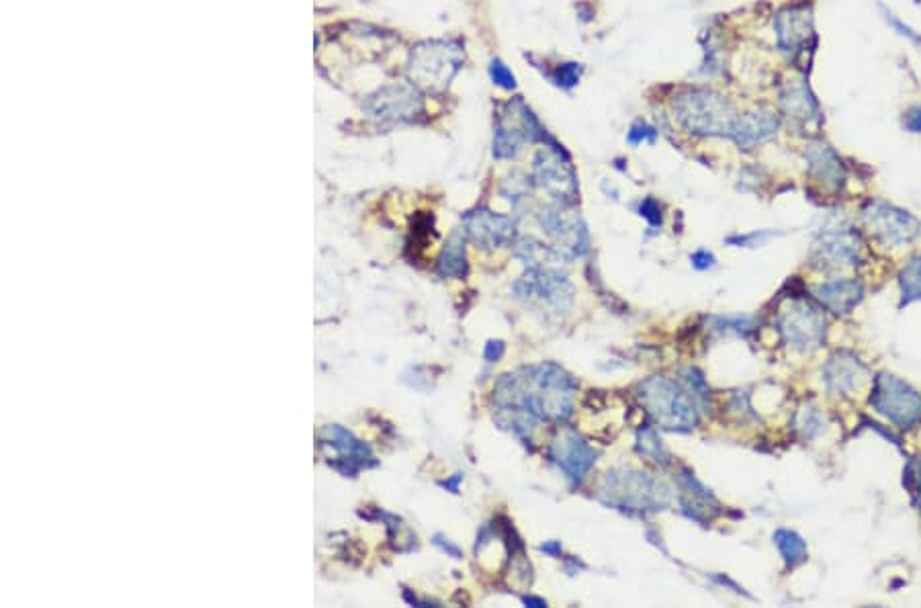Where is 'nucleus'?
I'll list each match as a JSON object with an SVG mask.
<instances>
[{
    "instance_id": "obj_1",
    "label": "nucleus",
    "mask_w": 921,
    "mask_h": 608,
    "mask_svg": "<svg viewBox=\"0 0 921 608\" xmlns=\"http://www.w3.org/2000/svg\"><path fill=\"white\" fill-rule=\"evenodd\" d=\"M576 381L553 363L522 367L504 375L494 387V404L508 426H531L537 420L563 422L574 412Z\"/></svg>"
},
{
    "instance_id": "obj_2",
    "label": "nucleus",
    "mask_w": 921,
    "mask_h": 608,
    "mask_svg": "<svg viewBox=\"0 0 921 608\" xmlns=\"http://www.w3.org/2000/svg\"><path fill=\"white\" fill-rule=\"evenodd\" d=\"M598 498L629 514H653L670 504V490L653 475L635 469H614L604 475Z\"/></svg>"
},
{
    "instance_id": "obj_3",
    "label": "nucleus",
    "mask_w": 921,
    "mask_h": 608,
    "mask_svg": "<svg viewBox=\"0 0 921 608\" xmlns=\"http://www.w3.org/2000/svg\"><path fill=\"white\" fill-rule=\"evenodd\" d=\"M639 400L649 418L666 430L688 432L698 422L696 398L692 389L682 387L678 381L655 375L639 385Z\"/></svg>"
},
{
    "instance_id": "obj_4",
    "label": "nucleus",
    "mask_w": 921,
    "mask_h": 608,
    "mask_svg": "<svg viewBox=\"0 0 921 608\" xmlns=\"http://www.w3.org/2000/svg\"><path fill=\"white\" fill-rule=\"evenodd\" d=\"M680 123L696 136H731L739 115L733 105L711 89H694L674 101Z\"/></svg>"
},
{
    "instance_id": "obj_5",
    "label": "nucleus",
    "mask_w": 921,
    "mask_h": 608,
    "mask_svg": "<svg viewBox=\"0 0 921 608\" xmlns=\"http://www.w3.org/2000/svg\"><path fill=\"white\" fill-rule=\"evenodd\" d=\"M463 64L461 43L453 39L422 41L410 52L408 74L424 91H443Z\"/></svg>"
},
{
    "instance_id": "obj_6",
    "label": "nucleus",
    "mask_w": 921,
    "mask_h": 608,
    "mask_svg": "<svg viewBox=\"0 0 921 608\" xmlns=\"http://www.w3.org/2000/svg\"><path fill=\"white\" fill-rule=\"evenodd\" d=\"M516 297L545 320H563L574 306V287L559 269H531L514 285Z\"/></svg>"
},
{
    "instance_id": "obj_7",
    "label": "nucleus",
    "mask_w": 921,
    "mask_h": 608,
    "mask_svg": "<svg viewBox=\"0 0 921 608\" xmlns=\"http://www.w3.org/2000/svg\"><path fill=\"white\" fill-rule=\"evenodd\" d=\"M318 439L330 467L344 477H357L359 471L377 467L371 449L340 424H326Z\"/></svg>"
},
{
    "instance_id": "obj_8",
    "label": "nucleus",
    "mask_w": 921,
    "mask_h": 608,
    "mask_svg": "<svg viewBox=\"0 0 921 608\" xmlns=\"http://www.w3.org/2000/svg\"><path fill=\"white\" fill-rule=\"evenodd\" d=\"M870 404L876 412L903 428L921 422V394L893 375H879Z\"/></svg>"
},
{
    "instance_id": "obj_9",
    "label": "nucleus",
    "mask_w": 921,
    "mask_h": 608,
    "mask_svg": "<svg viewBox=\"0 0 921 608\" xmlns=\"http://www.w3.org/2000/svg\"><path fill=\"white\" fill-rule=\"evenodd\" d=\"M539 224L551 238V246L563 258H576L588 252V232L582 217L569 207V203H557L543 209Z\"/></svg>"
},
{
    "instance_id": "obj_10",
    "label": "nucleus",
    "mask_w": 921,
    "mask_h": 608,
    "mask_svg": "<svg viewBox=\"0 0 921 608\" xmlns=\"http://www.w3.org/2000/svg\"><path fill=\"white\" fill-rule=\"evenodd\" d=\"M778 328L788 346L797 351H813L825 334V320L807 301H791L780 312Z\"/></svg>"
},
{
    "instance_id": "obj_11",
    "label": "nucleus",
    "mask_w": 921,
    "mask_h": 608,
    "mask_svg": "<svg viewBox=\"0 0 921 608\" xmlns=\"http://www.w3.org/2000/svg\"><path fill=\"white\" fill-rule=\"evenodd\" d=\"M539 134L541 127L529 107L518 99L510 101L500 115L494 138V156L500 160L514 158L522 150V144L533 142Z\"/></svg>"
},
{
    "instance_id": "obj_12",
    "label": "nucleus",
    "mask_w": 921,
    "mask_h": 608,
    "mask_svg": "<svg viewBox=\"0 0 921 608\" xmlns=\"http://www.w3.org/2000/svg\"><path fill=\"white\" fill-rule=\"evenodd\" d=\"M533 179L557 203H572L578 199V177L572 162L557 148L541 150L535 158Z\"/></svg>"
},
{
    "instance_id": "obj_13",
    "label": "nucleus",
    "mask_w": 921,
    "mask_h": 608,
    "mask_svg": "<svg viewBox=\"0 0 921 608\" xmlns=\"http://www.w3.org/2000/svg\"><path fill=\"white\" fill-rule=\"evenodd\" d=\"M549 459L559 467V471L567 480L576 486L584 480L592 465L596 463V451L574 428L561 426L551 439Z\"/></svg>"
},
{
    "instance_id": "obj_14",
    "label": "nucleus",
    "mask_w": 921,
    "mask_h": 608,
    "mask_svg": "<svg viewBox=\"0 0 921 608\" xmlns=\"http://www.w3.org/2000/svg\"><path fill=\"white\" fill-rule=\"evenodd\" d=\"M864 224L874 238L885 244H907L921 230L915 217L887 203H870L864 209Z\"/></svg>"
},
{
    "instance_id": "obj_15",
    "label": "nucleus",
    "mask_w": 921,
    "mask_h": 608,
    "mask_svg": "<svg viewBox=\"0 0 921 608\" xmlns=\"http://www.w3.org/2000/svg\"><path fill=\"white\" fill-rule=\"evenodd\" d=\"M463 230L467 238L484 250H496L506 246L514 238V222L506 215L490 209H477L465 215Z\"/></svg>"
},
{
    "instance_id": "obj_16",
    "label": "nucleus",
    "mask_w": 921,
    "mask_h": 608,
    "mask_svg": "<svg viewBox=\"0 0 921 608\" xmlns=\"http://www.w3.org/2000/svg\"><path fill=\"white\" fill-rule=\"evenodd\" d=\"M420 97L410 86H387L371 97L369 111L379 121H406L420 111Z\"/></svg>"
},
{
    "instance_id": "obj_17",
    "label": "nucleus",
    "mask_w": 921,
    "mask_h": 608,
    "mask_svg": "<svg viewBox=\"0 0 921 608\" xmlns=\"http://www.w3.org/2000/svg\"><path fill=\"white\" fill-rule=\"evenodd\" d=\"M778 117L766 111H756V113H745L739 115L733 127L731 138L741 146L743 150H750L758 144H764L772 140L778 132Z\"/></svg>"
},
{
    "instance_id": "obj_18",
    "label": "nucleus",
    "mask_w": 921,
    "mask_h": 608,
    "mask_svg": "<svg viewBox=\"0 0 921 608\" xmlns=\"http://www.w3.org/2000/svg\"><path fill=\"white\" fill-rule=\"evenodd\" d=\"M807 160H809V172L811 177L823 187L836 191L844 185L846 181V170L838 154L833 152L827 144L817 142L811 144L807 150Z\"/></svg>"
},
{
    "instance_id": "obj_19",
    "label": "nucleus",
    "mask_w": 921,
    "mask_h": 608,
    "mask_svg": "<svg viewBox=\"0 0 921 608\" xmlns=\"http://www.w3.org/2000/svg\"><path fill=\"white\" fill-rule=\"evenodd\" d=\"M778 43L784 52H801V48L813 37L811 13L803 7L786 9L776 19Z\"/></svg>"
},
{
    "instance_id": "obj_20",
    "label": "nucleus",
    "mask_w": 921,
    "mask_h": 608,
    "mask_svg": "<svg viewBox=\"0 0 921 608\" xmlns=\"http://www.w3.org/2000/svg\"><path fill=\"white\" fill-rule=\"evenodd\" d=\"M680 490H682L680 492L682 510L690 518L698 520V523H703V520L719 512V502L711 496L707 488H703V484L696 482L690 473H684L680 477Z\"/></svg>"
},
{
    "instance_id": "obj_21",
    "label": "nucleus",
    "mask_w": 921,
    "mask_h": 608,
    "mask_svg": "<svg viewBox=\"0 0 921 608\" xmlns=\"http://www.w3.org/2000/svg\"><path fill=\"white\" fill-rule=\"evenodd\" d=\"M815 297L836 314L850 312L862 299V285L856 281H833L815 289Z\"/></svg>"
},
{
    "instance_id": "obj_22",
    "label": "nucleus",
    "mask_w": 921,
    "mask_h": 608,
    "mask_svg": "<svg viewBox=\"0 0 921 608\" xmlns=\"http://www.w3.org/2000/svg\"><path fill=\"white\" fill-rule=\"evenodd\" d=\"M467 232L465 230H455L445 244L441 256H438L436 263V273L443 279H463L467 275V254H465V242H467Z\"/></svg>"
},
{
    "instance_id": "obj_23",
    "label": "nucleus",
    "mask_w": 921,
    "mask_h": 608,
    "mask_svg": "<svg viewBox=\"0 0 921 608\" xmlns=\"http://www.w3.org/2000/svg\"><path fill=\"white\" fill-rule=\"evenodd\" d=\"M827 383L836 392H848L866 379V369L852 357H838L827 365Z\"/></svg>"
},
{
    "instance_id": "obj_24",
    "label": "nucleus",
    "mask_w": 921,
    "mask_h": 608,
    "mask_svg": "<svg viewBox=\"0 0 921 608\" xmlns=\"http://www.w3.org/2000/svg\"><path fill=\"white\" fill-rule=\"evenodd\" d=\"M821 250V258L829 260L833 265L840 263H852L856 258V246L850 242L848 234H825L821 238V244L817 246Z\"/></svg>"
},
{
    "instance_id": "obj_25",
    "label": "nucleus",
    "mask_w": 921,
    "mask_h": 608,
    "mask_svg": "<svg viewBox=\"0 0 921 608\" xmlns=\"http://www.w3.org/2000/svg\"><path fill=\"white\" fill-rule=\"evenodd\" d=\"M774 543L778 547V551L782 553L784 561H786V566L788 568H795L799 566V563H803L807 559V545L805 541L793 533V531H786V529H780L776 531L774 535Z\"/></svg>"
},
{
    "instance_id": "obj_26",
    "label": "nucleus",
    "mask_w": 921,
    "mask_h": 608,
    "mask_svg": "<svg viewBox=\"0 0 921 608\" xmlns=\"http://www.w3.org/2000/svg\"><path fill=\"white\" fill-rule=\"evenodd\" d=\"M637 451H639L641 457H645L647 461H653L655 465L668 467L672 463V457H670L668 449L662 445L660 439H657V434H655L653 428L639 430V434H637Z\"/></svg>"
},
{
    "instance_id": "obj_27",
    "label": "nucleus",
    "mask_w": 921,
    "mask_h": 608,
    "mask_svg": "<svg viewBox=\"0 0 921 608\" xmlns=\"http://www.w3.org/2000/svg\"><path fill=\"white\" fill-rule=\"evenodd\" d=\"M782 107L788 115H793L797 119H809L817 113V103L805 86H793V89H788V93L782 95Z\"/></svg>"
},
{
    "instance_id": "obj_28",
    "label": "nucleus",
    "mask_w": 921,
    "mask_h": 608,
    "mask_svg": "<svg viewBox=\"0 0 921 608\" xmlns=\"http://www.w3.org/2000/svg\"><path fill=\"white\" fill-rule=\"evenodd\" d=\"M901 289L907 303L921 299V258L913 260L901 273Z\"/></svg>"
},
{
    "instance_id": "obj_29",
    "label": "nucleus",
    "mask_w": 921,
    "mask_h": 608,
    "mask_svg": "<svg viewBox=\"0 0 921 608\" xmlns=\"http://www.w3.org/2000/svg\"><path fill=\"white\" fill-rule=\"evenodd\" d=\"M490 74H492L494 82H496L498 86H502V89H506V91H512L514 86H516V78H514V74H512V72H510V70H508V68H506V66H504L500 60H494V62H492Z\"/></svg>"
},
{
    "instance_id": "obj_30",
    "label": "nucleus",
    "mask_w": 921,
    "mask_h": 608,
    "mask_svg": "<svg viewBox=\"0 0 921 608\" xmlns=\"http://www.w3.org/2000/svg\"><path fill=\"white\" fill-rule=\"evenodd\" d=\"M578 80H580V66L578 64H565V66L557 68L555 82L559 86H563V89H569V86L578 84Z\"/></svg>"
},
{
    "instance_id": "obj_31",
    "label": "nucleus",
    "mask_w": 921,
    "mask_h": 608,
    "mask_svg": "<svg viewBox=\"0 0 921 608\" xmlns=\"http://www.w3.org/2000/svg\"><path fill=\"white\" fill-rule=\"evenodd\" d=\"M639 213L651 226H662V207L655 199H645L639 207Z\"/></svg>"
},
{
    "instance_id": "obj_32",
    "label": "nucleus",
    "mask_w": 921,
    "mask_h": 608,
    "mask_svg": "<svg viewBox=\"0 0 921 608\" xmlns=\"http://www.w3.org/2000/svg\"><path fill=\"white\" fill-rule=\"evenodd\" d=\"M653 138H655V132L645 123H635L631 127V132H629V144H633V146H637L641 142H653Z\"/></svg>"
},
{
    "instance_id": "obj_33",
    "label": "nucleus",
    "mask_w": 921,
    "mask_h": 608,
    "mask_svg": "<svg viewBox=\"0 0 921 608\" xmlns=\"http://www.w3.org/2000/svg\"><path fill=\"white\" fill-rule=\"evenodd\" d=\"M903 125L911 134H921V105H915L905 113Z\"/></svg>"
},
{
    "instance_id": "obj_34",
    "label": "nucleus",
    "mask_w": 921,
    "mask_h": 608,
    "mask_svg": "<svg viewBox=\"0 0 921 608\" xmlns=\"http://www.w3.org/2000/svg\"><path fill=\"white\" fill-rule=\"evenodd\" d=\"M690 260H692V265L698 271H707V269H711L715 265V256L711 252H707V250H700V252L692 254Z\"/></svg>"
},
{
    "instance_id": "obj_35",
    "label": "nucleus",
    "mask_w": 921,
    "mask_h": 608,
    "mask_svg": "<svg viewBox=\"0 0 921 608\" xmlns=\"http://www.w3.org/2000/svg\"><path fill=\"white\" fill-rule=\"evenodd\" d=\"M504 355V342L502 340H490L486 344V351H484V357L488 363H498Z\"/></svg>"
},
{
    "instance_id": "obj_36",
    "label": "nucleus",
    "mask_w": 921,
    "mask_h": 608,
    "mask_svg": "<svg viewBox=\"0 0 921 608\" xmlns=\"http://www.w3.org/2000/svg\"><path fill=\"white\" fill-rule=\"evenodd\" d=\"M432 543H434L438 549H443L449 557L461 559V549H459L457 545H453L445 535H434V537H432Z\"/></svg>"
},
{
    "instance_id": "obj_37",
    "label": "nucleus",
    "mask_w": 921,
    "mask_h": 608,
    "mask_svg": "<svg viewBox=\"0 0 921 608\" xmlns=\"http://www.w3.org/2000/svg\"><path fill=\"white\" fill-rule=\"evenodd\" d=\"M461 482H463V475H461V473H455V477H451V480H447V482H441V486H443L445 490H449L451 494H457Z\"/></svg>"
},
{
    "instance_id": "obj_38",
    "label": "nucleus",
    "mask_w": 921,
    "mask_h": 608,
    "mask_svg": "<svg viewBox=\"0 0 921 608\" xmlns=\"http://www.w3.org/2000/svg\"><path fill=\"white\" fill-rule=\"evenodd\" d=\"M524 604H529V606H535V608H541V606H547V602L543 598H535V596H524L522 598Z\"/></svg>"
},
{
    "instance_id": "obj_39",
    "label": "nucleus",
    "mask_w": 921,
    "mask_h": 608,
    "mask_svg": "<svg viewBox=\"0 0 921 608\" xmlns=\"http://www.w3.org/2000/svg\"><path fill=\"white\" fill-rule=\"evenodd\" d=\"M541 551L551 553V555H559V553H561V545H559V543H545V545H541Z\"/></svg>"
},
{
    "instance_id": "obj_40",
    "label": "nucleus",
    "mask_w": 921,
    "mask_h": 608,
    "mask_svg": "<svg viewBox=\"0 0 921 608\" xmlns=\"http://www.w3.org/2000/svg\"><path fill=\"white\" fill-rule=\"evenodd\" d=\"M919 508H921V471H919Z\"/></svg>"
}]
</instances>
